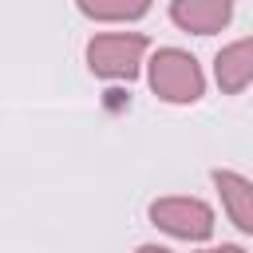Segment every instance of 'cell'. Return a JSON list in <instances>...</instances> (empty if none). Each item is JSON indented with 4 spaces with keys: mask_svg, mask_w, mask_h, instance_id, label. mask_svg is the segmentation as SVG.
I'll return each mask as SVG.
<instances>
[{
    "mask_svg": "<svg viewBox=\"0 0 253 253\" xmlns=\"http://www.w3.org/2000/svg\"><path fill=\"white\" fill-rule=\"evenodd\" d=\"M146 75H150V91L162 103L186 107V103H198L206 95V71L182 47H158L146 59Z\"/></svg>",
    "mask_w": 253,
    "mask_h": 253,
    "instance_id": "6da1fadb",
    "label": "cell"
},
{
    "mask_svg": "<svg viewBox=\"0 0 253 253\" xmlns=\"http://www.w3.org/2000/svg\"><path fill=\"white\" fill-rule=\"evenodd\" d=\"M150 40L142 32H99L87 40V67L99 79H134L146 63Z\"/></svg>",
    "mask_w": 253,
    "mask_h": 253,
    "instance_id": "7a4b0ae2",
    "label": "cell"
},
{
    "mask_svg": "<svg viewBox=\"0 0 253 253\" xmlns=\"http://www.w3.org/2000/svg\"><path fill=\"white\" fill-rule=\"evenodd\" d=\"M150 225H158L162 233L178 237V241H206L213 233V210L202 198H154L150 202Z\"/></svg>",
    "mask_w": 253,
    "mask_h": 253,
    "instance_id": "3957f363",
    "label": "cell"
},
{
    "mask_svg": "<svg viewBox=\"0 0 253 253\" xmlns=\"http://www.w3.org/2000/svg\"><path fill=\"white\" fill-rule=\"evenodd\" d=\"M170 20L190 36H213L229 28L233 0H170Z\"/></svg>",
    "mask_w": 253,
    "mask_h": 253,
    "instance_id": "277c9868",
    "label": "cell"
},
{
    "mask_svg": "<svg viewBox=\"0 0 253 253\" xmlns=\"http://www.w3.org/2000/svg\"><path fill=\"white\" fill-rule=\"evenodd\" d=\"M213 79L221 95H241L253 83V36H241L213 55Z\"/></svg>",
    "mask_w": 253,
    "mask_h": 253,
    "instance_id": "5b68a950",
    "label": "cell"
},
{
    "mask_svg": "<svg viewBox=\"0 0 253 253\" xmlns=\"http://www.w3.org/2000/svg\"><path fill=\"white\" fill-rule=\"evenodd\" d=\"M210 178H213V186H217V198H221L225 217H229L241 233L253 237V182H249L245 174H237V170H213Z\"/></svg>",
    "mask_w": 253,
    "mask_h": 253,
    "instance_id": "8992f818",
    "label": "cell"
},
{
    "mask_svg": "<svg viewBox=\"0 0 253 253\" xmlns=\"http://www.w3.org/2000/svg\"><path fill=\"white\" fill-rule=\"evenodd\" d=\"M154 0H75V8L87 16V20H99V24H130V20H142L150 12Z\"/></svg>",
    "mask_w": 253,
    "mask_h": 253,
    "instance_id": "52a82bcc",
    "label": "cell"
},
{
    "mask_svg": "<svg viewBox=\"0 0 253 253\" xmlns=\"http://www.w3.org/2000/svg\"><path fill=\"white\" fill-rule=\"evenodd\" d=\"M202 253H245L241 245H210V249H202Z\"/></svg>",
    "mask_w": 253,
    "mask_h": 253,
    "instance_id": "ba28073f",
    "label": "cell"
},
{
    "mask_svg": "<svg viewBox=\"0 0 253 253\" xmlns=\"http://www.w3.org/2000/svg\"><path fill=\"white\" fill-rule=\"evenodd\" d=\"M134 253H174V249H166V245H138Z\"/></svg>",
    "mask_w": 253,
    "mask_h": 253,
    "instance_id": "9c48e42d",
    "label": "cell"
}]
</instances>
